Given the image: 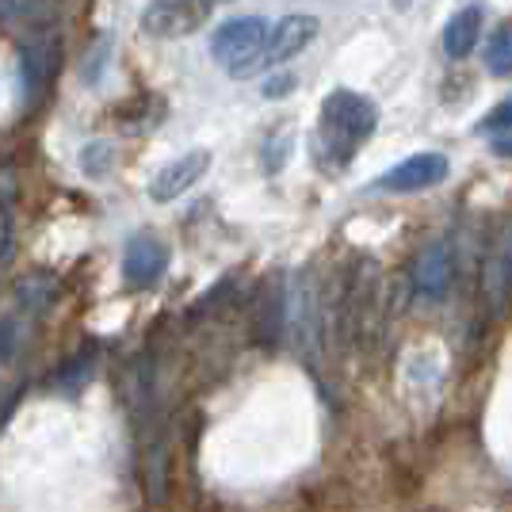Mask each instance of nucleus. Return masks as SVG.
<instances>
[{"label": "nucleus", "mask_w": 512, "mask_h": 512, "mask_svg": "<svg viewBox=\"0 0 512 512\" xmlns=\"http://www.w3.org/2000/svg\"><path fill=\"white\" fill-rule=\"evenodd\" d=\"M375 127H379L375 100H367V96L352 92V88H337L321 104L318 146L337 169H344V165H352V157H356L363 142L375 134Z\"/></svg>", "instance_id": "f257e3e1"}, {"label": "nucleus", "mask_w": 512, "mask_h": 512, "mask_svg": "<svg viewBox=\"0 0 512 512\" xmlns=\"http://www.w3.org/2000/svg\"><path fill=\"white\" fill-rule=\"evenodd\" d=\"M448 157L444 153H413L406 157L402 165H394L390 172H383L379 180H375V188L379 192H390V195H409V192H425V188H436V184H444L448 180Z\"/></svg>", "instance_id": "20e7f679"}, {"label": "nucleus", "mask_w": 512, "mask_h": 512, "mask_svg": "<svg viewBox=\"0 0 512 512\" xmlns=\"http://www.w3.org/2000/svg\"><path fill=\"white\" fill-rule=\"evenodd\" d=\"M478 35H482V8L467 4L444 27V54L455 58V62H463V58H470V50L478 46Z\"/></svg>", "instance_id": "1a4fd4ad"}, {"label": "nucleus", "mask_w": 512, "mask_h": 512, "mask_svg": "<svg viewBox=\"0 0 512 512\" xmlns=\"http://www.w3.org/2000/svg\"><path fill=\"white\" fill-rule=\"evenodd\" d=\"M295 85V81H291V77H279V81H268V85H264V96H268V100H276V96H287V88Z\"/></svg>", "instance_id": "4468645a"}, {"label": "nucleus", "mask_w": 512, "mask_h": 512, "mask_svg": "<svg viewBox=\"0 0 512 512\" xmlns=\"http://www.w3.org/2000/svg\"><path fill=\"white\" fill-rule=\"evenodd\" d=\"M207 169H211V153L207 150H192V153H184V157H176V161H169V165L150 180V199L153 203H172V199H180V195L192 192L195 184L207 176Z\"/></svg>", "instance_id": "423d86ee"}, {"label": "nucleus", "mask_w": 512, "mask_h": 512, "mask_svg": "<svg viewBox=\"0 0 512 512\" xmlns=\"http://www.w3.org/2000/svg\"><path fill=\"white\" fill-rule=\"evenodd\" d=\"M451 279H455V260H451V245L448 241H432L417 268H413V287L417 295L428 302H440L451 291Z\"/></svg>", "instance_id": "0eeeda50"}, {"label": "nucleus", "mask_w": 512, "mask_h": 512, "mask_svg": "<svg viewBox=\"0 0 512 512\" xmlns=\"http://www.w3.org/2000/svg\"><path fill=\"white\" fill-rule=\"evenodd\" d=\"M318 35V20L314 16H283V20L268 31V46H264V58L260 65H283L291 62L299 50L314 43Z\"/></svg>", "instance_id": "6e6552de"}, {"label": "nucleus", "mask_w": 512, "mask_h": 512, "mask_svg": "<svg viewBox=\"0 0 512 512\" xmlns=\"http://www.w3.org/2000/svg\"><path fill=\"white\" fill-rule=\"evenodd\" d=\"M115 165V153H111V142H92L81 150V169L88 176H107V169Z\"/></svg>", "instance_id": "f8f14e48"}, {"label": "nucleus", "mask_w": 512, "mask_h": 512, "mask_svg": "<svg viewBox=\"0 0 512 512\" xmlns=\"http://www.w3.org/2000/svg\"><path fill=\"white\" fill-rule=\"evenodd\" d=\"M478 130H482V134H509V130H512V100H505V104L493 107L490 115L478 123Z\"/></svg>", "instance_id": "ddd939ff"}, {"label": "nucleus", "mask_w": 512, "mask_h": 512, "mask_svg": "<svg viewBox=\"0 0 512 512\" xmlns=\"http://www.w3.org/2000/svg\"><path fill=\"white\" fill-rule=\"evenodd\" d=\"M214 4H218V0H214Z\"/></svg>", "instance_id": "dca6fc26"}, {"label": "nucleus", "mask_w": 512, "mask_h": 512, "mask_svg": "<svg viewBox=\"0 0 512 512\" xmlns=\"http://www.w3.org/2000/svg\"><path fill=\"white\" fill-rule=\"evenodd\" d=\"M486 295L497 310H505L512 302V230L501 237V245L493 249L490 264H486Z\"/></svg>", "instance_id": "9d476101"}, {"label": "nucleus", "mask_w": 512, "mask_h": 512, "mask_svg": "<svg viewBox=\"0 0 512 512\" xmlns=\"http://www.w3.org/2000/svg\"><path fill=\"white\" fill-rule=\"evenodd\" d=\"M493 153H497V157H512V134H501V138L493 142Z\"/></svg>", "instance_id": "2eb2a0df"}, {"label": "nucleus", "mask_w": 512, "mask_h": 512, "mask_svg": "<svg viewBox=\"0 0 512 512\" xmlns=\"http://www.w3.org/2000/svg\"><path fill=\"white\" fill-rule=\"evenodd\" d=\"M486 69L493 77H512V20L501 23L486 43Z\"/></svg>", "instance_id": "9b49d317"}, {"label": "nucleus", "mask_w": 512, "mask_h": 512, "mask_svg": "<svg viewBox=\"0 0 512 512\" xmlns=\"http://www.w3.org/2000/svg\"><path fill=\"white\" fill-rule=\"evenodd\" d=\"M169 272V245L153 234H134L123 253V276L130 287H153Z\"/></svg>", "instance_id": "39448f33"}, {"label": "nucleus", "mask_w": 512, "mask_h": 512, "mask_svg": "<svg viewBox=\"0 0 512 512\" xmlns=\"http://www.w3.org/2000/svg\"><path fill=\"white\" fill-rule=\"evenodd\" d=\"M214 0H153L142 12V31L153 39L192 35L199 23L211 16Z\"/></svg>", "instance_id": "7ed1b4c3"}, {"label": "nucleus", "mask_w": 512, "mask_h": 512, "mask_svg": "<svg viewBox=\"0 0 512 512\" xmlns=\"http://www.w3.org/2000/svg\"><path fill=\"white\" fill-rule=\"evenodd\" d=\"M268 23L260 16H241V20H226L211 35V58L230 77H249L260 69L264 46H268Z\"/></svg>", "instance_id": "f03ea898"}]
</instances>
